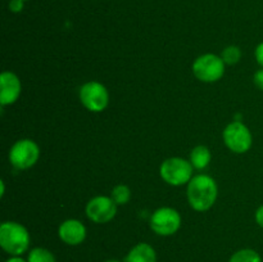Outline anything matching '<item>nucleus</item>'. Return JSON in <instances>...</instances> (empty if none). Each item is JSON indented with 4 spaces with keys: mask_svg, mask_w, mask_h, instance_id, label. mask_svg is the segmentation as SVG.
Instances as JSON below:
<instances>
[{
    "mask_svg": "<svg viewBox=\"0 0 263 262\" xmlns=\"http://www.w3.org/2000/svg\"><path fill=\"white\" fill-rule=\"evenodd\" d=\"M186 193L190 207L198 212H204L216 203L218 188L213 177L200 174L193 176L187 184Z\"/></svg>",
    "mask_w": 263,
    "mask_h": 262,
    "instance_id": "f257e3e1",
    "label": "nucleus"
},
{
    "mask_svg": "<svg viewBox=\"0 0 263 262\" xmlns=\"http://www.w3.org/2000/svg\"><path fill=\"white\" fill-rule=\"evenodd\" d=\"M31 238L27 229L14 221H7L0 226V247L10 256H21L30 248Z\"/></svg>",
    "mask_w": 263,
    "mask_h": 262,
    "instance_id": "f03ea898",
    "label": "nucleus"
},
{
    "mask_svg": "<svg viewBox=\"0 0 263 262\" xmlns=\"http://www.w3.org/2000/svg\"><path fill=\"white\" fill-rule=\"evenodd\" d=\"M193 164L190 161H186L180 157H172L162 162L159 167V174L162 180L172 186H181L189 184L193 179Z\"/></svg>",
    "mask_w": 263,
    "mask_h": 262,
    "instance_id": "7ed1b4c3",
    "label": "nucleus"
},
{
    "mask_svg": "<svg viewBox=\"0 0 263 262\" xmlns=\"http://www.w3.org/2000/svg\"><path fill=\"white\" fill-rule=\"evenodd\" d=\"M193 73L202 82H216L225 74V62L216 54H203L193 63Z\"/></svg>",
    "mask_w": 263,
    "mask_h": 262,
    "instance_id": "20e7f679",
    "label": "nucleus"
},
{
    "mask_svg": "<svg viewBox=\"0 0 263 262\" xmlns=\"http://www.w3.org/2000/svg\"><path fill=\"white\" fill-rule=\"evenodd\" d=\"M40 157L37 143L31 139H21L15 141L9 152V161L17 170H27L32 167Z\"/></svg>",
    "mask_w": 263,
    "mask_h": 262,
    "instance_id": "39448f33",
    "label": "nucleus"
},
{
    "mask_svg": "<svg viewBox=\"0 0 263 262\" xmlns=\"http://www.w3.org/2000/svg\"><path fill=\"white\" fill-rule=\"evenodd\" d=\"M223 143L231 152L238 154L247 153L251 149L253 138L249 128L241 121L229 123L222 134Z\"/></svg>",
    "mask_w": 263,
    "mask_h": 262,
    "instance_id": "423d86ee",
    "label": "nucleus"
},
{
    "mask_svg": "<svg viewBox=\"0 0 263 262\" xmlns=\"http://www.w3.org/2000/svg\"><path fill=\"white\" fill-rule=\"evenodd\" d=\"M79 97L82 105L90 112H102L109 103V92L107 87L98 81H89L82 85Z\"/></svg>",
    "mask_w": 263,
    "mask_h": 262,
    "instance_id": "0eeeda50",
    "label": "nucleus"
},
{
    "mask_svg": "<svg viewBox=\"0 0 263 262\" xmlns=\"http://www.w3.org/2000/svg\"><path fill=\"white\" fill-rule=\"evenodd\" d=\"M149 225L157 235H174L181 226V216L175 208L162 207L154 211L149 220Z\"/></svg>",
    "mask_w": 263,
    "mask_h": 262,
    "instance_id": "6e6552de",
    "label": "nucleus"
},
{
    "mask_svg": "<svg viewBox=\"0 0 263 262\" xmlns=\"http://www.w3.org/2000/svg\"><path fill=\"white\" fill-rule=\"evenodd\" d=\"M117 213V204L110 197L98 195L86 204V215L92 222L107 223L113 220Z\"/></svg>",
    "mask_w": 263,
    "mask_h": 262,
    "instance_id": "1a4fd4ad",
    "label": "nucleus"
},
{
    "mask_svg": "<svg viewBox=\"0 0 263 262\" xmlns=\"http://www.w3.org/2000/svg\"><path fill=\"white\" fill-rule=\"evenodd\" d=\"M0 104L5 107L17 102L22 90V85L17 74L10 71H4L0 76Z\"/></svg>",
    "mask_w": 263,
    "mask_h": 262,
    "instance_id": "9d476101",
    "label": "nucleus"
},
{
    "mask_svg": "<svg viewBox=\"0 0 263 262\" xmlns=\"http://www.w3.org/2000/svg\"><path fill=\"white\" fill-rule=\"evenodd\" d=\"M58 236L68 246H79L86 238V228L81 221L69 218L59 225Z\"/></svg>",
    "mask_w": 263,
    "mask_h": 262,
    "instance_id": "9b49d317",
    "label": "nucleus"
},
{
    "mask_svg": "<svg viewBox=\"0 0 263 262\" xmlns=\"http://www.w3.org/2000/svg\"><path fill=\"white\" fill-rule=\"evenodd\" d=\"M125 262H157V253L148 243H139L128 251Z\"/></svg>",
    "mask_w": 263,
    "mask_h": 262,
    "instance_id": "f8f14e48",
    "label": "nucleus"
},
{
    "mask_svg": "<svg viewBox=\"0 0 263 262\" xmlns=\"http://www.w3.org/2000/svg\"><path fill=\"white\" fill-rule=\"evenodd\" d=\"M212 156L207 146L198 145L190 153V163L197 170H203L210 164Z\"/></svg>",
    "mask_w": 263,
    "mask_h": 262,
    "instance_id": "ddd939ff",
    "label": "nucleus"
},
{
    "mask_svg": "<svg viewBox=\"0 0 263 262\" xmlns=\"http://www.w3.org/2000/svg\"><path fill=\"white\" fill-rule=\"evenodd\" d=\"M229 262H262L261 256L257 251L251 248H244L240 251H236L230 257Z\"/></svg>",
    "mask_w": 263,
    "mask_h": 262,
    "instance_id": "4468645a",
    "label": "nucleus"
},
{
    "mask_svg": "<svg viewBox=\"0 0 263 262\" xmlns=\"http://www.w3.org/2000/svg\"><path fill=\"white\" fill-rule=\"evenodd\" d=\"M27 262H57V259L49 249L36 247L28 252Z\"/></svg>",
    "mask_w": 263,
    "mask_h": 262,
    "instance_id": "2eb2a0df",
    "label": "nucleus"
},
{
    "mask_svg": "<svg viewBox=\"0 0 263 262\" xmlns=\"http://www.w3.org/2000/svg\"><path fill=\"white\" fill-rule=\"evenodd\" d=\"M110 198L115 200V203L117 205L126 204V203L130 202L131 199L130 188H128L127 185H123V184L116 185V186L113 188L112 193H110Z\"/></svg>",
    "mask_w": 263,
    "mask_h": 262,
    "instance_id": "dca6fc26",
    "label": "nucleus"
},
{
    "mask_svg": "<svg viewBox=\"0 0 263 262\" xmlns=\"http://www.w3.org/2000/svg\"><path fill=\"white\" fill-rule=\"evenodd\" d=\"M221 58L225 62V64H229V66H233V64H236L241 58V50L235 45H230L228 48H225L222 50V54H221Z\"/></svg>",
    "mask_w": 263,
    "mask_h": 262,
    "instance_id": "f3484780",
    "label": "nucleus"
},
{
    "mask_svg": "<svg viewBox=\"0 0 263 262\" xmlns=\"http://www.w3.org/2000/svg\"><path fill=\"white\" fill-rule=\"evenodd\" d=\"M25 8V2L23 0H10L9 2V10L13 13L22 12Z\"/></svg>",
    "mask_w": 263,
    "mask_h": 262,
    "instance_id": "a211bd4d",
    "label": "nucleus"
},
{
    "mask_svg": "<svg viewBox=\"0 0 263 262\" xmlns=\"http://www.w3.org/2000/svg\"><path fill=\"white\" fill-rule=\"evenodd\" d=\"M254 57H256L257 63L263 68V43L257 45L256 50H254Z\"/></svg>",
    "mask_w": 263,
    "mask_h": 262,
    "instance_id": "6ab92c4d",
    "label": "nucleus"
},
{
    "mask_svg": "<svg viewBox=\"0 0 263 262\" xmlns=\"http://www.w3.org/2000/svg\"><path fill=\"white\" fill-rule=\"evenodd\" d=\"M254 84H256V86L258 87V89L263 90V68L259 69V71H257L256 73H254Z\"/></svg>",
    "mask_w": 263,
    "mask_h": 262,
    "instance_id": "aec40b11",
    "label": "nucleus"
},
{
    "mask_svg": "<svg viewBox=\"0 0 263 262\" xmlns=\"http://www.w3.org/2000/svg\"><path fill=\"white\" fill-rule=\"evenodd\" d=\"M256 222L263 229V204L259 205L258 210L256 211Z\"/></svg>",
    "mask_w": 263,
    "mask_h": 262,
    "instance_id": "412c9836",
    "label": "nucleus"
},
{
    "mask_svg": "<svg viewBox=\"0 0 263 262\" xmlns=\"http://www.w3.org/2000/svg\"><path fill=\"white\" fill-rule=\"evenodd\" d=\"M5 262H27V259H23L21 256H10Z\"/></svg>",
    "mask_w": 263,
    "mask_h": 262,
    "instance_id": "4be33fe9",
    "label": "nucleus"
},
{
    "mask_svg": "<svg viewBox=\"0 0 263 262\" xmlns=\"http://www.w3.org/2000/svg\"><path fill=\"white\" fill-rule=\"evenodd\" d=\"M0 185H2V193H0V195L3 197V195H4V193H5V185H4V181H3V180L0 181Z\"/></svg>",
    "mask_w": 263,
    "mask_h": 262,
    "instance_id": "5701e85b",
    "label": "nucleus"
},
{
    "mask_svg": "<svg viewBox=\"0 0 263 262\" xmlns=\"http://www.w3.org/2000/svg\"><path fill=\"white\" fill-rule=\"evenodd\" d=\"M105 262H122V261H120V259H115V258H110V259H107V261Z\"/></svg>",
    "mask_w": 263,
    "mask_h": 262,
    "instance_id": "b1692460",
    "label": "nucleus"
},
{
    "mask_svg": "<svg viewBox=\"0 0 263 262\" xmlns=\"http://www.w3.org/2000/svg\"><path fill=\"white\" fill-rule=\"evenodd\" d=\"M23 2H28V0H23Z\"/></svg>",
    "mask_w": 263,
    "mask_h": 262,
    "instance_id": "393cba45",
    "label": "nucleus"
}]
</instances>
